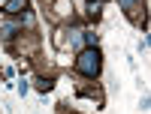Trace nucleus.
I'll use <instances>...</instances> for the list:
<instances>
[{
  "mask_svg": "<svg viewBox=\"0 0 151 114\" xmlns=\"http://www.w3.org/2000/svg\"><path fill=\"white\" fill-rule=\"evenodd\" d=\"M76 69H79V75H85V78H97L100 72H103V54H100V48H82L79 54H76Z\"/></svg>",
  "mask_w": 151,
  "mask_h": 114,
  "instance_id": "obj_1",
  "label": "nucleus"
},
{
  "mask_svg": "<svg viewBox=\"0 0 151 114\" xmlns=\"http://www.w3.org/2000/svg\"><path fill=\"white\" fill-rule=\"evenodd\" d=\"M27 12V0H6L3 3V15H21Z\"/></svg>",
  "mask_w": 151,
  "mask_h": 114,
  "instance_id": "obj_2",
  "label": "nucleus"
},
{
  "mask_svg": "<svg viewBox=\"0 0 151 114\" xmlns=\"http://www.w3.org/2000/svg\"><path fill=\"white\" fill-rule=\"evenodd\" d=\"M118 6L127 12V15H133V18H136V9H142V0H118Z\"/></svg>",
  "mask_w": 151,
  "mask_h": 114,
  "instance_id": "obj_3",
  "label": "nucleus"
},
{
  "mask_svg": "<svg viewBox=\"0 0 151 114\" xmlns=\"http://www.w3.org/2000/svg\"><path fill=\"white\" fill-rule=\"evenodd\" d=\"M70 45L76 48V51H82V48H85V39H82V30H79V27L70 30Z\"/></svg>",
  "mask_w": 151,
  "mask_h": 114,
  "instance_id": "obj_4",
  "label": "nucleus"
},
{
  "mask_svg": "<svg viewBox=\"0 0 151 114\" xmlns=\"http://www.w3.org/2000/svg\"><path fill=\"white\" fill-rule=\"evenodd\" d=\"M100 12H103V0H88V15L100 18Z\"/></svg>",
  "mask_w": 151,
  "mask_h": 114,
  "instance_id": "obj_5",
  "label": "nucleus"
},
{
  "mask_svg": "<svg viewBox=\"0 0 151 114\" xmlns=\"http://www.w3.org/2000/svg\"><path fill=\"white\" fill-rule=\"evenodd\" d=\"M70 9H73V0H58V3H55V12H58V15H67Z\"/></svg>",
  "mask_w": 151,
  "mask_h": 114,
  "instance_id": "obj_6",
  "label": "nucleus"
},
{
  "mask_svg": "<svg viewBox=\"0 0 151 114\" xmlns=\"http://www.w3.org/2000/svg\"><path fill=\"white\" fill-rule=\"evenodd\" d=\"M52 87H55V81H52V78H40V81H36V90H40V93H48Z\"/></svg>",
  "mask_w": 151,
  "mask_h": 114,
  "instance_id": "obj_7",
  "label": "nucleus"
}]
</instances>
